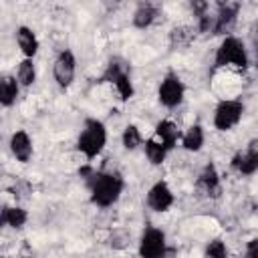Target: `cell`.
Wrapping results in <instances>:
<instances>
[{"instance_id":"1","label":"cell","mask_w":258,"mask_h":258,"mask_svg":"<svg viewBox=\"0 0 258 258\" xmlns=\"http://www.w3.org/2000/svg\"><path fill=\"white\" fill-rule=\"evenodd\" d=\"M125 179L119 171H93L89 177L91 204L97 208H111L119 202Z\"/></svg>"},{"instance_id":"2","label":"cell","mask_w":258,"mask_h":258,"mask_svg":"<svg viewBox=\"0 0 258 258\" xmlns=\"http://www.w3.org/2000/svg\"><path fill=\"white\" fill-rule=\"evenodd\" d=\"M107 145V127L101 119L89 117L83 123V129L77 137V149L85 159H95L103 153Z\"/></svg>"},{"instance_id":"3","label":"cell","mask_w":258,"mask_h":258,"mask_svg":"<svg viewBox=\"0 0 258 258\" xmlns=\"http://www.w3.org/2000/svg\"><path fill=\"white\" fill-rule=\"evenodd\" d=\"M248 64H250V56H248V48L244 40H240L234 34L224 36L214 54V69L234 67L238 71H246Z\"/></svg>"},{"instance_id":"4","label":"cell","mask_w":258,"mask_h":258,"mask_svg":"<svg viewBox=\"0 0 258 258\" xmlns=\"http://www.w3.org/2000/svg\"><path fill=\"white\" fill-rule=\"evenodd\" d=\"M101 81L103 83H111L121 101H129L135 95V85H133L131 73H129L127 64H123L121 60H111L107 64V69L103 71Z\"/></svg>"},{"instance_id":"5","label":"cell","mask_w":258,"mask_h":258,"mask_svg":"<svg viewBox=\"0 0 258 258\" xmlns=\"http://www.w3.org/2000/svg\"><path fill=\"white\" fill-rule=\"evenodd\" d=\"M244 117V103L240 99H222L214 109V127L218 131L234 129Z\"/></svg>"},{"instance_id":"6","label":"cell","mask_w":258,"mask_h":258,"mask_svg":"<svg viewBox=\"0 0 258 258\" xmlns=\"http://www.w3.org/2000/svg\"><path fill=\"white\" fill-rule=\"evenodd\" d=\"M183 97H185L183 81L173 71H167L165 77L161 79L159 87H157V101L165 109H175V107H179L183 103Z\"/></svg>"},{"instance_id":"7","label":"cell","mask_w":258,"mask_h":258,"mask_svg":"<svg viewBox=\"0 0 258 258\" xmlns=\"http://www.w3.org/2000/svg\"><path fill=\"white\" fill-rule=\"evenodd\" d=\"M167 236L161 228L147 226L139 238V258H159L167 248Z\"/></svg>"},{"instance_id":"8","label":"cell","mask_w":258,"mask_h":258,"mask_svg":"<svg viewBox=\"0 0 258 258\" xmlns=\"http://www.w3.org/2000/svg\"><path fill=\"white\" fill-rule=\"evenodd\" d=\"M77 75V56L71 48H64L56 54L52 64V77L60 89H69Z\"/></svg>"},{"instance_id":"9","label":"cell","mask_w":258,"mask_h":258,"mask_svg":"<svg viewBox=\"0 0 258 258\" xmlns=\"http://www.w3.org/2000/svg\"><path fill=\"white\" fill-rule=\"evenodd\" d=\"M238 12H240V4L236 2H226L218 6V12L214 16V24H212V34L216 36H230L236 20H238Z\"/></svg>"},{"instance_id":"10","label":"cell","mask_w":258,"mask_h":258,"mask_svg":"<svg viewBox=\"0 0 258 258\" xmlns=\"http://www.w3.org/2000/svg\"><path fill=\"white\" fill-rule=\"evenodd\" d=\"M145 202H147V208H149V210H153V212H157V214H163V212H167V210L173 206L175 196H173V191H171V187H169L167 181L157 179V181L147 189Z\"/></svg>"},{"instance_id":"11","label":"cell","mask_w":258,"mask_h":258,"mask_svg":"<svg viewBox=\"0 0 258 258\" xmlns=\"http://www.w3.org/2000/svg\"><path fill=\"white\" fill-rule=\"evenodd\" d=\"M232 169L238 171L240 175H254L258 169V141L252 139L244 149H240L232 161H230Z\"/></svg>"},{"instance_id":"12","label":"cell","mask_w":258,"mask_h":258,"mask_svg":"<svg viewBox=\"0 0 258 258\" xmlns=\"http://www.w3.org/2000/svg\"><path fill=\"white\" fill-rule=\"evenodd\" d=\"M8 147H10V153L16 161L20 163H28L30 157H32V139L28 135V131L24 129H16L12 135H10V141H8Z\"/></svg>"},{"instance_id":"13","label":"cell","mask_w":258,"mask_h":258,"mask_svg":"<svg viewBox=\"0 0 258 258\" xmlns=\"http://www.w3.org/2000/svg\"><path fill=\"white\" fill-rule=\"evenodd\" d=\"M153 137L167 149H175V145L179 143V137H181V131L177 129V125L171 121V119H161L155 123V131H153Z\"/></svg>"},{"instance_id":"14","label":"cell","mask_w":258,"mask_h":258,"mask_svg":"<svg viewBox=\"0 0 258 258\" xmlns=\"http://www.w3.org/2000/svg\"><path fill=\"white\" fill-rule=\"evenodd\" d=\"M16 44H18V48H20V52H22L24 58H34L36 52H38V48H40V42H38L36 32L30 26H26V24H22V26L16 28Z\"/></svg>"},{"instance_id":"15","label":"cell","mask_w":258,"mask_h":258,"mask_svg":"<svg viewBox=\"0 0 258 258\" xmlns=\"http://www.w3.org/2000/svg\"><path fill=\"white\" fill-rule=\"evenodd\" d=\"M198 187H202L208 196H220V171L216 167V163H206L198 175Z\"/></svg>"},{"instance_id":"16","label":"cell","mask_w":258,"mask_h":258,"mask_svg":"<svg viewBox=\"0 0 258 258\" xmlns=\"http://www.w3.org/2000/svg\"><path fill=\"white\" fill-rule=\"evenodd\" d=\"M204 143H206V131H204V127H202L200 123L189 125V127L181 133V137H179V145H181L185 151H189V153H198V151L204 147Z\"/></svg>"},{"instance_id":"17","label":"cell","mask_w":258,"mask_h":258,"mask_svg":"<svg viewBox=\"0 0 258 258\" xmlns=\"http://www.w3.org/2000/svg\"><path fill=\"white\" fill-rule=\"evenodd\" d=\"M157 14H159V6L157 4H153V2H141V4H137L135 12H133V18H131L133 20V26L139 28V30H145V28H149L155 22Z\"/></svg>"},{"instance_id":"18","label":"cell","mask_w":258,"mask_h":258,"mask_svg":"<svg viewBox=\"0 0 258 258\" xmlns=\"http://www.w3.org/2000/svg\"><path fill=\"white\" fill-rule=\"evenodd\" d=\"M20 95V85L14 75L0 77V107H12Z\"/></svg>"},{"instance_id":"19","label":"cell","mask_w":258,"mask_h":258,"mask_svg":"<svg viewBox=\"0 0 258 258\" xmlns=\"http://www.w3.org/2000/svg\"><path fill=\"white\" fill-rule=\"evenodd\" d=\"M143 153H145V157H147V161L151 163V165H161L163 161H165V157H167V149L155 139V137H149V139H143Z\"/></svg>"},{"instance_id":"20","label":"cell","mask_w":258,"mask_h":258,"mask_svg":"<svg viewBox=\"0 0 258 258\" xmlns=\"http://www.w3.org/2000/svg\"><path fill=\"white\" fill-rule=\"evenodd\" d=\"M16 81L20 87H32L34 81H36V64H34V58H22L18 62V69H16Z\"/></svg>"},{"instance_id":"21","label":"cell","mask_w":258,"mask_h":258,"mask_svg":"<svg viewBox=\"0 0 258 258\" xmlns=\"http://www.w3.org/2000/svg\"><path fill=\"white\" fill-rule=\"evenodd\" d=\"M196 38V28L194 26H175L169 32V42L173 48H181L191 44V40Z\"/></svg>"},{"instance_id":"22","label":"cell","mask_w":258,"mask_h":258,"mask_svg":"<svg viewBox=\"0 0 258 258\" xmlns=\"http://www.w3.org/2000/svg\"><path fill=\"white\" fill-rule=\"evenodd\" d=\"M121 143H123V147H125L127 151H135L137 147H141V145H143L141 129H139L137 125H133V123L125 125L123 133H121Z\"/></svg>"},{"instance_id":"23","label":"cell","mask_w":258,"mask_h":258,"mask_svg":"<svg viewBox=\"0 0 258 258\" xmlns=\"http://www.w3.org/2000/svg\"><path fill=\"white\" fill-rule=\"evenodd\" d=\"M26 220H28V214H26L24 208H20V206H6V226L8 228L18 230V228H22L26 224Z\"/></svg>"},{"instance_id":"24","label":"cell","mask_w":258,"mask_h":258,"mask_svg":"<svg viewBox=\"0 0 258 258\" xmlns=\"http://www.w3.org/2000/svg\"><path fill=\"white\" fill-rule=\"evenodd\" d=\"M204 258H230L226 242L222 238H212L204 248Z\"/></svg>"},{"instance_id":"25","label":"cell","mask_w":258,"mask_h":258,"mask_svg":"<svg viewBox=\"0 0 258 258\" xmlns=\"http://www.w3.org/2000/svg\"><path fill=\"white\" fill-rule=\"evenodd\" d=\"M131 244V232L127 228H115L109 236V246L113 250H125Z\"/></svg>"},{"instance_id":"26","label":"cell","mask_w":258,"mask_h":258,"mask_svg":"<svg viewBox=\"0 0 258 258\" xmlns=\"http://www.w3.org/2000/svg\"><path fill=\"white\" fill-rule=\"evenodd\" d=\"M244 258H258V238H250L244 248Z\"/></svg>"},{"instance_id":"27","label":"cell","mask_w":258,"mask_h":258,"mask_svg":"<svg viewBox=\"0 0 258 258\" xmlns=\"http://www.w3.org/2000/svg\"><path fill=\"white\" fill-rule=\"evenodd\" d=\"M6 228V206H0V230Z\"/></svg>"},{"instance_id":"28","label":"cell","mask_w":258,"mask_h":258,"mask_svg":"<svg viewBox=\"0 0 258 258\" xmlns=\"http://www.w3.org/2000/svg\"><path fill=\"white\" fill-rule=\"evenodd\" d=\"M0 258H10V256H0Z\"/></svg>"}]
</instances>
